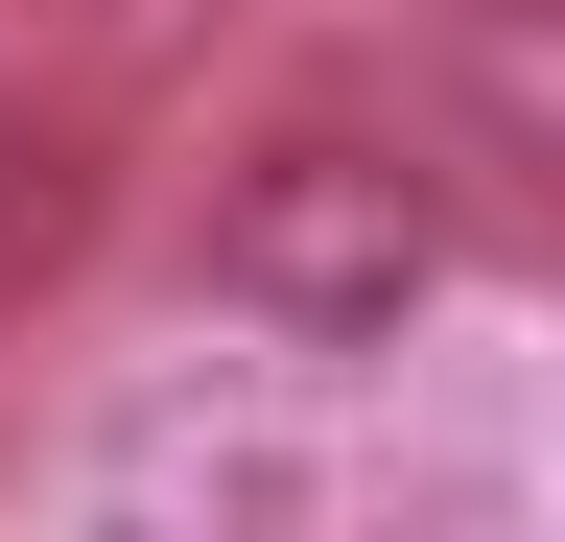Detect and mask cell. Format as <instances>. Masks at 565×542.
Listing matches in <instances>:
<instances>
[{
    "label": "cell",
    "mask_w": 565,
    "mask_h": 542,
    "mask_svg": "<svg viewBox=\"0 0 565 542\" xmlns=\"http://www.w3.org/2000/svg\"><path fill=\"white\" fill-rule=\"evenodd\" d=\"M212 307L282 330V354H401L448 307V166H401L377 118H282L212 189Z\"/></svg>",
    "instance_id": "6da1fadb"
},
{
    "label": "cell",
    "mask_w": 565,
    "mask_h": 542,
    "mask_svg": "<svg viewBox=\"0 0 565 542\" xmlns=\"http://www.w3.org/2000/svg\"><path fill=\"white\" fill-rule=\"evenodd\" d=\"M95 519H236V542H282V519H330V448L259 425V401H141V425H95Z\"/></svg>",
    "instance_id": "7a4b0ae2"
},
{
    "label": "cell",
    "mask_w": 565,
    "mask_h": 542,
    "mask_svg": "<svg viewBox=\"0 0 565 542\" xmlns=\"http://www.w3.org/2000/svg\"><path fill=\"white\" fill-rule=\"evenodd\" d=\"M424 72H448V118L565 213V0H448V24H424Z\"/></svg>",
    "instance_id": "3957f363"
},
{
    "label": "cell",
    "mask_w": 565,
    "mask_h": 542,
    "mask_svg": "<svg viewBox=\"0 0 565 542\" xmlns=\"http://www.w3.org/2000/svg\"><path fill=\"white\" fill-rule=\"evenodd\" d=\"M47 259H71V142L0 118V284H47Z\"/></svg>",
    "instance_id": "277c9868"
}]
</instances>
